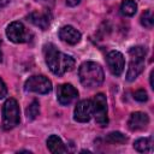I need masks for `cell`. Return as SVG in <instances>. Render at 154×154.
Returning <instances> with one entry per match:
<instances>
[{"label": "cell", "mask_w": 154, "mask_h": 154, "mask_svg": "<svg viewBox=\"0 0 154 154\" xmlns=\"http://www.w3.org/2000/svg\"><path fill=\"white\" fill-rule=\"evenodd\" d=\"M43 53L47 66L57 76H63L67 71H71L75 66V59L71 55L58 51L52 43H48L43 47Z\"/></svg>", "instance_id": "1"}, {"label": "cell", "mask_w": 154, "mask_h": 154, "mask_svg": "<svg viewBox=\"0 0 154 154\" xmlns=\"http://www.w3.org/2000/svg\"><path fill=\"white\" fill-rule=\"evenodd\" d=\"M81 83L85 88H95L102 84L105 73L102 67L94 61H84L78 69Z\"/></svg>", "instance_id": "2"}, {"label": "cell", "mask_w": 154, "mask_h": 154, "mask_svg": "<svg viewBox=\"0 0 154 154\" xmlns=\"http://www.w3.org/2000/svg\"><path fill=\"white\" fill-rule=\"evenodd\" d=\"M147 49L142 46H135L129 49V55H130V64L129 69L126 72V79L129 82L136 79L140 73L144 69V57H146Z\"/></svg>", "instance_id": "3"}, {"label": "cell", "mask_w": 154, "mask_h": 154, "mask_svg": "<svg viewBox=\"0 0 154 154\" xmlns=\"http://www.w3.org/2000/svg\"><path fill=\"white\" fill-rule=\"evenodd\" d=\"M19 106L18 102L10 97L5 101L4 106H2V125L5 130H11L13 128H16L19 122H20V117H19Z\"/></svg>", "instance_id": "4"}, {"label": "cell", "mask_w": 154, "mask_h": 154, "mask_svg": "<svg viewBox=\"0 0 154 154\" xmlns=\"http://www.w3.org/2000/svg\"><path fill=\"white\" fill-rule=\"evenodd\" d=\"M24 89L37 94H48L52 90V82L43 75L31 76L25 81Z\"/></svg>", "instance_id": "5"}, {"label": "cell", "mask_w": 154, "mask_h": 154, "mask_svg": "<svg viewBox=\"0 0 154 154\" xmlns=\"http://www.w3.org/2000/svg\"><path fill=\"white\" fill-rule=\"evenodd\" d=\"M93 116L95 118V122L100 126H106L108 124L107 101H106V96L102 93L96 94L93 100Z\"/></svg>", "instance_id": "6"}, {"label": "cell", "mask_w": 154, "mask_h": 154, "mask_svg": "<svg viewBox=\"0 0 154 154\" xmlns=\"http://www.w3.org/2000/svg\"><path fill=\"white\" fill-rule=\"evenodd\" d=\"M6 35L8 40L14 43H23L29 40V34L20 22H12L6 29Z\"/></svg>", "instance_id": "7"}, {"label": "cell", "mask_w": 154, "mask_h": 154, "mask_svg": "<svg viewBox=\"0 0 154 154\" xmlns=\"http://www.w3.org/2000/svg\"><path fill=\"white\" fill-rule=\"evenodd\" d=\"M106 61H107V66L112 75L120 76L123 73L124 66H125V59L120 52L111 51L106 57Z\"/></svg>", "instance_id": "8"}, {"label": "cell", "mask_w": 154, "mask_h": 154, "mask_svg": "<svg viewBox=\"0 0 154 154\" xmlns=\"http://www.w3.org/2000/svg\"><path fill=\"white\" fill-rule=\"evenodd\" d=\"M57 95H58L59 103H61L64 106H67V105H70V103H72L73 101L77 100L78 91L72 84L65 83V84H60L58 87Z\"/></svg>", "instance_id": "9"}, {"label": "cell", "mask_w": 154, "mask_h": 154, "mask_svg": "<svg viewBox=\"0 0 154 154\" xmlns=\"http://www.w3.org/2000/svg\"><path fill=\"white\" fill-rule=\"evenodd\" d=\"M93 117V101L91 100H81L77 102L73 112V118L76 122L85 123L89 122Z\"/></svg>", "instance_id": "10"}, {"label": "cell", "mask_w": 154, "mask_h": 154, "mask_svg": "<svg viewBox=\"0 0 154 154\" xmlns=\"http://www.w3.org/2000/svg\"><path fill=\"white\" fill-rule=\"evenodd\" d=\"M51 19H52V14L49 12V10H43V11H34L28 16V20H30L34 25L38 26L42 30H46L49 24H51Z\"/></svg>", "instance_id": "11"}, {"label": "cell", "mask_w": 154, "mask_h": 154, "mask_svg": "<svg viewBox=\"0 0 154 154\" xmlns=\"http://www.w3.org/2000/svg\"><path fill=\"white\" fill-rule=\"evenodd\" d=\"M149 124V117L147 113L143 112H134L131 113L129 120H128V128L131 131H138L143 130Z\"/></svg>", "instance_id": "12"}, {"label": "cell", "mask_w": 154, "mask_h": 154, "mask_svg": "<svg viewBox=\"0 0 154 154\" xmlns=\"http://www.w3.org/2000/svg\"><path fill=\"white\" fill-rule=\"evenodd\" d=\"M59 37L69 45H77L81 41V32L71 25H65L59 30Z\"/></svg>", "instance_id": "13"}, {"label": "cell", "mask_w": 154, "mask_h": 154, "mask_svg": "<svg viewBox=\"0 0 154 154\" xmlns=\"http://www.w3.org/2000/svg\"><path fill=\"white\" fill-rule=\"evenodd\" d=\"M47 147L51 153L59 154V153H67V148L65 147L64 142L57 135H51L47 140Z\"/></svg>", "instance_id": "14"}, {"label": "cell", "mask_w": 154, "mask_h": 154, "mask_svg": "<svg viewBox=\"0 0 154 154\" xmlns=\"http://www.w3.org/2000/svg\"><path fill=\"white\" fill-rule=\"evenodd\" d=\"M134 148L140 153H148L153 149V138L146 137V138H138L134 143Z\"/></svg>", "instance_id": "15"}, {"label": "cell", "mask_w": 154, "mask_h": 154, "mask_svg": "<svg viewBox=\"0 0 154 154\" xmlns=\"http://www.w3.org/2000/svg\"><path fill=\"white\" fill-rule=\"evenodd\" d=\"M137 11V4L135 2V0H124L122 2L120 6V12L124 16L128 17H132Z\"/></svg>", "instance_id": "16"}, {"label": "cell", "mask_w": 154, "mask_h": 154, "mask_svg": "<svg viewBox=\"0 0 154 154\" xmlns=\"http://www.w3.org/2000/svg\"><path fill=\"white\" fill-rule=\"evenodd\" d=\"M106 141L109 142V143H125L128 141V137L125 135H123L122 132H118V131H114V132H111L107 135L106 137Z\"/></svg>", "instance_id": "17"}, {"label": "cell", "mask_w": 154, "mask_h": 154, "mask_svg": "<svg viewBox=\"0 0 154 154\" xmlns=\"http://www.w3.org/2000/svg\"><path fill=\"white\" fill-rule=\"evenodd\" d=\"M25 113H26V118H28V119H30V120L35 119V118L38 116V113H40V105H38V102H37L36 100L32 101V102L29 105V107L26 108Z\"/></svg>", "instance_id": "18"}, {"label": "cell", "mask_w": 154, "mask_h": 154, "mask_svg": "<svg viewBox=\"0 0 154 154\" xmlns=\"http://www.w3.org/2000/svg\"><path fill=\"white\" fill-rule=\"evenodd\" d=\"M141 24L144 28H148V29L153 28V14H152L150 10H147V11H144L142 13V16H141Z\"/></svg>", "instance_id": "19"}, {"label": "cell", "mask_w": 154, "mask_h": 154, "mask_svg": "<svg viewBox=\"0 0 154 154\" xmlns=\"http://www.w3.org/2000/svg\"><path fill=\"white\" fill-rule=\"evenodd\" d=\"M134 99L136 101H140V102H144L148 100V95H147V91L143 90V89H138L134 93Z\"/></svg>", "instance_id": "20"}, {"label": "cell", "mask_w": 154, "mask_h": 154, "mask_svg": "<svg viewBox=\"0 0 154 154\" xmlns=\"http://www.w3.org/2000/svg\"><path fill=\"white\" fill-rule=\"evenodd\" d=\"M7 95V87L4 83V81L0 78V99H4Z\"/></svg>", "instance_id": "21"}, {"label": "cell", "mask_w": 154, "mask_h": 154, "mask_svg": "<svg viewBox=\"0 0 154 154\" xmlns=\"http://www.w3.org/2000/svg\"><path fill=\"white\" fill-rule=\"evenodd\" d=\"M81 2V0H66V5L70 7H75Z\"/></svg>", "instance_id": "22"}, {"label": "cell", "mask_w": 154, "mask_h": 154, "mask_svg": "<svg viewBox=\"0 0 154 154\" xmlns=\"http://www.w3.org/2000/svg\"><path fill=\"white\" fill-rule=\"evenodd\" d=\"M36 1H38L43 5H48V6H52L54 4V0H36Z\"/></svg>", "instance_id": "23"}, {"label": "cell", "mask_w": 154, "mask_h": 154, "mask_svg": "<svg viewBox=\"0 0 154 154\" xmlns=\"http://www.w3.org/2000/svg\"><path fill=\"white\" fill-rule=\"evenodd\" d=\"M8 2H10V0H0V7H4V6H6Z\"/></svg>", "instance_id": "24"}, {"label": "cell", "mask_w": 154, "mask_h": 154, "mask_svg": "<svg viewBox=\"0 0 154 154\" xmlns=\"http://www.w3.org/2000/svg\"><path fill=\"white\" fill-rule=\"evenodd\" d=\"M1 60H2V53H1V49H0V63H1Z\"/></svg>", "instance_id": "25"}]
</instances>
